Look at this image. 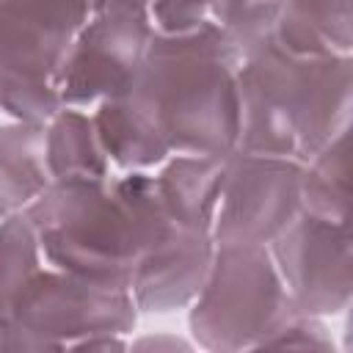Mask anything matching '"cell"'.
Here are the masks:
<instances>
[{
  "label": "cell",
  "mask_w": 353,
  "mask_h": 353,
  "mask_svg": "<svg viewBox=\"0 0 353 353\" xmlns=\"http://www.w3.org/2000/svg\"><path fill=\"white\" fill-rule=\"evenodd\" d=\"M22 212L47 265L127 290L141 251L171 226L152 171L52 182Z\"/></svg>",
  "instance_id": "1"
},
{
  "label": "cell",
  "mask_w": 353,
  "mask_h": 353,
  "mask_svg": "<svg viewBox=\"0 0 353 353\" xmlns=\"http://www.w3.org/2000/svg\"><path fill=\"white\" fill-rule=\"evenodd\" d=\"M353 55H292L279 44L237 69V149L309 160L350 127Z\"/></svg>",
  "instance_id": "2"
},
{
  "label": "cell",
  "mask_w": 353,
  "mask_h": 353,
  "mask_svg": "<svg viewBox=\"0 0 353 353\" xmlns=\"http://www.w3.org/2000/svg\"><path fill=\"white\" fill-rule=\"evenodd\" d=\"M240 55L221 28L154 33L127 94L146 110L171 154L226 157L237 149Z\"/></svg>",
  "instance_id": "3"
},
{
  "label": "cell",
  "mask_w": 353,
  "mask_h": 353,
  "mask_svg": "<svg viewBox=\"0 0 353 353\" xmlns=\"http://www.w3.org/2000/svg\"><path fill=\"white\" fill-rule=\"evenodd\" d=\"M292 312L268 245L215 243L207 279L188 306V334L212 353L259 350Z\"/></svg>",
  "instance_id": "4"
},
{
  "label": "cell",
  "mask_w": 353,
  "mask_h": 353,
  "mask_svg": "<svg viewBox=\"0 0 353 353\" xmlns=\"http://www.w3.org/2000/svg\"><path fill=\"white\" fill-rule=\"evenodd\" d=\"M138 314L127 287L88 281L44 262L0 317V350H72L94 334H132Z\"/></svg>",
  "instance_id": "5"
},
{
  "label": "cell",
  "mask_w": 353,
  "mask_h": 353,
  "mask_svg": "<svg viewBox=\"0 0 353 353\" xmlns=\"http://www.w3.org/2000/svg\"><path fill=\"white\" fill-rule=\"evenodd\" d=\"M94 0H0L3 116L47 121L58 108V72L88 22Z\"/></svg>",
  "instance_id": "6"
},
{
  "label": "cell",
  "mask_w": 353,
  "mask_h": 353,
  "mask_svg": "<svg viewBox=\"0 0 353 353\" xmlns=\"http://www.w3.org/2000/svg\"><path fill=\"white\" fill-rule=\"evenodd\" d=\"M303 163L234 149L223 157V185L212 218L215 243L268 245L301 212Z\"/></svg>",
  "instance_id": "7"
},
{
  "label": "cell",
  "mask_w": 353,
  "mask_h": 353,
  "mask_svg": "<svg viewBox=\"0 0 353 353\" xmlns=\"http://www.w3.org/2000/svg\"><path fill=\"white\" fill-rule=\"evenodd\" d=\"M268 248L295 312L334 317L350 306V223H336L301 210L295 221L268 243Z\"/></svg>",
  "instance_id": "8"
},
{
  "label": "cell",
  "mask_w": 353,
  "mask_h": 353,
  "mask_svg": "<svg viewBox=\"0 0 353 353\" xmlns=\"http://www.w3.org/2000/svg\"><path fill=\"white\" fill-rule=\"evenodd\" d=\"M154 36L152 17L91 11L58 72V99L72 108H97L130 88Z\"/></svg>",
  "instance_id": "9"
},
{
  "label": "cell",
  "mask_w": 353,
  "mask_h": 353,
  "mask_svg": "<svg viewBox=\"0 0 353 353\" xmlns=\"http://www.w3.org/2000/svg\"><path fill=\"white\" fill-rule=\"evenodd\" d=\"M212 254V234L171 223L141 251L132 268L130 292L138 312L168 314L174 309H188L207 279Z\"/></svg>",
  "instance_id": "10"
},
{
  "label": "cell",
  "mask_w": 353,
  "mask_h": 353,
  "mask_svg": "<svg viewBox=\"0 0 353 353\" xmlns=\"http://www.w3.org/2000/svg\"><path fill=\"white\" fill-rule=\"evenodd\" d=\"M154 190L174 226L212 232V218L223 185V157L168 154L154 171Z\"/></svg>",
  "instance_id": "11"
},
{
  "label": "cell",
  "mask_w": 353,
  "mask_h": 353,
  "mask_svg": "<svg viewBox=\"0 0 353 353\" xmlns=\"http://www.w3.org/2000/svg\"><path fill=\"white\" fill-rule=\"evenodd\" d=\"M97 138L116 174L154 171L168 154V143L146 116V110L127 94H116L91 108Z\"/></svg>",
  "instance_id": "12"
},
{
  "label": "cell",
  "mask_w": 353,
  "mask_h": 353,
  "mask_svg": "<svg viewBox=\"0 0 353 353\" xmlns=\"http://www.w3.org/2000/svg\"><path fill=\"white\" fill-rule=\"evenodd\" d=\"M270 41L292 55H353V0H284Z\"/></svg>",
  "instance_id": "13"
},
{
  "label": "cell",
  "mask_w": 353,
  "mask_h": 353,
  "mask_svg": "<svg viewBox=\"0 0 353 353\" xmlns=\"http://www.w3.org/2000/svg\"><path fill=\"white\" fill-rule=\"evenodd\" d=\"M52 185L47 168V121L0 119V199L25 210Z\"/></svg>",
  "instance_id": "14"
},
{
  "label": "cell",
  "mask_w": 353,
  "mask_h": 353,
  "mask_svg": "<svg viewBox=\"0 0 353 353\" xmlns=\"http://www.w3.org/2000/svg\"><path fill=\"white\" fill-rule=\"evenodd\" d=\"M47 168L52 182L102 179L113 174L97 138L91 110L61 105L47 119Z\"/></svg>",
  "instance_id": "15"
},
{
  "label": "cell",
  "mask_w": 353,
  "mask_h": 353,
  "mask_svg": "<svg viewBox=\"0 0 353 353\" xmlns=\"http://www.w3.org/2000/svg\"><path fill=\"white\" fill-rule=\"evenodd\" d=\"M301 210L350 223V127L303 160Z\"/></svg>",
  "instance_id": "16"
},
{
  "label": "cell",
  "mask_w": 353,
  "mask_h": 353,
  "mask_svg": "<svg viewBox=\"0 0 353 353\" xmlns=\"http://www.w3.org/2000/svg\"><path fill=\"white\" fill-rule=\"evenodd\" d=\"M41 265V245L28 215L22 210L6 212L0 218V317L11 312L14 301Z\"/></svg>",
  "instance_id": "17"
},
{
  "label": "cell",
  "mask_w": 353,
  "mask_h": 353,
  "mask_svg": "<svg viewBox=\"0 0 353 353\" xmlns=\"http://www.w3.org/2000/svg\"><path fill=\"white\" fill-rule=\"evenodd\" d=\"M284 0H215L212 25L234 44L237 55L265 47L273 39V25Z\"/></svg>",
  "instance_id": "18"
},
{
  "label": "cell",
  "mask_w": 353,
  "mask_h": 353,
  "mask_svg": "<svg viewBox=\"0 0 353 353\" xmlns=\"http://www.w3.org/2000/svg\"><path fill=\"white\" fill-rule=\"evenodd\" d=\"M265 347H276V350H336V339L325 323V317H314V314H301L292 312L262 345Z\"/></svg>",
  "instance_id": "19"
},
{
  "label": "cell",
  "mask_w": 353,
  "mask_h": 353,
  "mask_svg": "<svg viewBox=\"0 0 353 353\" xmlns=\"http://www.w3.org/2000/svg\"><path fill=\"white\" fill-rule=\"evenodd\" d=\"M215 0H152V28L154 33L179 36L212 25Z\"/></svg>",
  "instance_id": "20"
},
{
  "label": "cell",
  "mask_w": 353,
  "mask_h": 353,
  "mask_svg": "<svg viewBox=\"0 0 353 353\" xmlns=\"http://www.w3.org/2000/svg\"><path fill=\"white\" fill-rule=\"evenodd\" d=\"M193 339L168 334V331H157V334H141V336H130L127 350H143V353H176V350H193Z\"/></svg>",
  "instance_id": "21"
},
{
  "label": "cell",
  "mask_w": 353,
  "mask_h": 353,
  "mask_svg": "<svg viewBox=\"0 0 353 353\" xmlns=\"http://www.w3.org/2000/svg\"><path fill=\"white\" fill-rule=\"evenodd\" d=\"M152 0H94V11L108 14H132V17H152Z\"/></svg>",
  "instance_id": "22"
},
{
  "label": "cell",
  "mask_w": 353,
  "mask_h": 353,
  "mask_svg": "<svg viewBox=\"0 0 353 353\" xmlns=\"http://www.w3.org/2000/svg\"><path fill=\"white\" fill-rule=\"evenodd\" d=\"M6 212H11V210H8V207H6V201H3V199H0V218H3V215H6Z\"/></svg>",
  "instance_id": "23"
},
{
  "label": "cell",
  "mask_w": 353,
  "mask_h": 353,
  "mask_svg": "<svg viewBox=\"0 0 353 353\" xmlns=\"http://www.w3.org/2000/svg\"><path fill=\"white\" fill-rule=\"evenodd\" d=\"M0 119H3V105H0Z\"/></svg>",
  "instance_id": "24"
}]
</instances>
